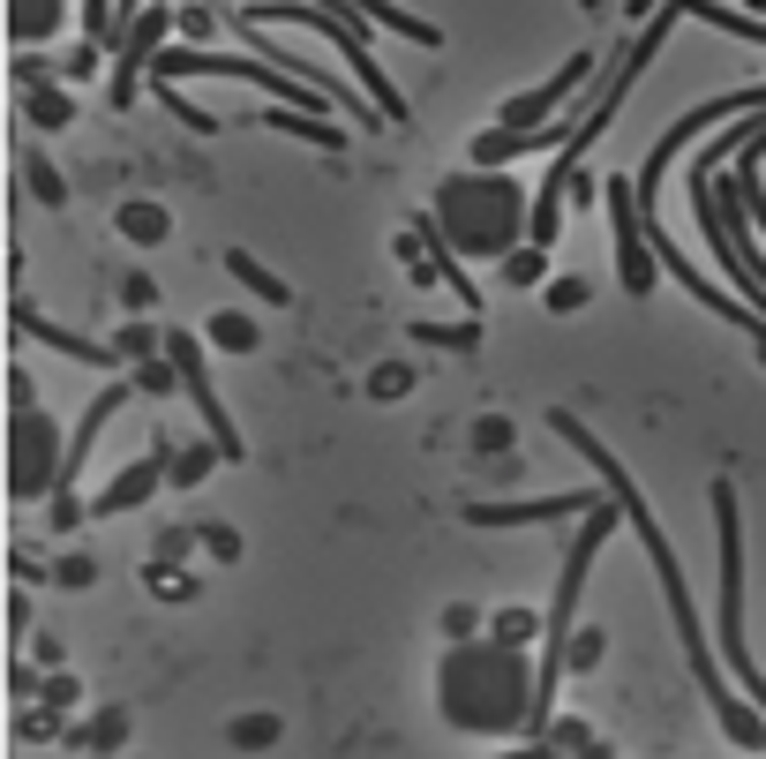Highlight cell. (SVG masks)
<instances>
[{
	"instance_id": "obj_21",
	"label": "cell",
	"mask_w": 766,
	"mask_h": 759,
	"mask_svg": "<svg viewBox=\"0 0 766 759\" xmlns=\"http://www.w3.org/2000/svg\"><path fill=\"white\" fill-rule=\"evenodd\" d=\"M23 188H31V196H39L45 212H61V204H68V173L53 166V159H45V151H23Z\"/></svg>"
},
{
	"instance_id": "obj_47",
	"label": "cell",
	"mask_w": 766,
	"mask_h": 759,
	"mask_svg": "<svg viewBox=\"0 0 766 759\" xmlns=\"http://www.w3.org/2000/svg\"><path fill=\"white\" fill-rule=\"evenodd\" d=\"M579 8H616V0H579Z\"/></svg>"
},
{
	"instance_id": "obj_11",
	"label": "cell",
	"mask_w": 766,
	"mask_h": 759,
	"mask_svg": "<svg viewBox=\"0 0 766 759\" xmlns=\"http://www.w3.org/2000/svg\"><path fill=\"white\" fill-rule=\"evenodd\" d=\"M8 316H15V332H23V338H39V346L68 354V361H84V369H128L121 354H113V338H84V332H68V324H45L39 301H15Z\"/></svg>"
},
{
	"instance_id": "obj_37",
	"label": "cell",
	"mask_w": 766,
	"mask_h": 759,
	"mask_svg": "<svg viewBox=\"0 0 766 759\" xmlns=\"http://www.w3.org/2000/svg\"><path fill=\"white\" fill-rule=\"evenodd\" d=\"M473 632H489V617H481L473 601H451V609H444V639H473Z\"/></svg>"
},
{
	"instance_id": "obj_15",
	"label": "cell",
	"mask_w": 766,
	"mask_h": 759,
	"mask_svg": "<svg viewBox=\"0 0 766 759\" xmlns=\"http://www.w3.org/2000/svg\"><path fill=\"white\" fill-rule=\"evenodd\" d=\"M204 346H218V354H263V324H255L249 308H211Z\"/></svg>"
},
{
	"instance_id": "obj_6",
	"label": "cell",
	"mask_w": 766,
	"mask_h": 759,
	"mask_svg": "<svg viewBox=\"0 0 766 759\" xmlns=\"http://www.w3.org/2000/svg\"><path fill=\"white\" fill-rule=\"evenodd\" d=\"M173 39V8L166 0H143L135 15L121 23V39H113V84H106V98L113 106H135V90H143V76H151V61H158V45Z\"/></svg>"
},
{
	"instance_id": "obj_34",
	"label": "cell",
	"mask_w": 766,
	"mask_h": 759,
	"mask_svg": "<svg viewBox=\"0 0 766 759\" xmlns=\"http://www.w3.org/2000/svg\"><path fill=\"white\" fill-rule=\"evenodd\" d=\"M143 587L158 594V601H188V594H196V579H188L180 564H158V556H151V564H143Z\"/></svg>"
},
{
	"instance_id": "obj_27",
	"label": "cell",
	"mask_w": 766,
	"mask_h": 759,
	"mask_svg": "<svg viewBox=\"0 0 766 759\" xmlns=\"http://www.w3.org/2000/svg\"><path fill=\"white\" fill-rule=\"evenodd\" d=\"M68 745H84V752H121V745H128V715H121V707H106V715H90L84 729L68 737Z\"/></svg>"
},
{
	"instance_id": "obj_40",
	"label": "cell",
	"mask_w": 766,
	"mask_h": 759,
	"mask_svg": "<svg viewBox=\"0 0 766 759\" xmlns=\"http://www.w3.org/2000/svg\"><path fill=\"white\" fill-rule=\"evenodd\" d=\"M188 549H196V534H188V527H166V534L151 542V556H158V564H188Z\"/></svg>"
},
{
	"instance_id": "obj_19",
	"label": "cell",
	"mask_w": 766,
	"mask_h": 759,
	"mask_svg": "<svg viewBox=\"0 0 766 759\" xmlns=\"http://www.w3.org/2000/svg\"><path fill=\"white\" fill-rule=\"evenodd\" d=\"M218 459H226V452H218L211 436H204V444H173V459H166V481H173V489H204V481L218 474Z\"/></svg>"
},
{
	"instance_id": "obj_1",
	"label": "cell",
	"mask_w": 766,
	"mask_h": 759,
	"mask_svg": "<svg viewBox=\"0 0 766 759\" xmlns=\"http://www.w3.org/2000/svg\"><path fill=\"white\" fill-rule=\"evenodd\" d=\"M549 429L579 452V459L601 474V489L624 505V527L638 534V549H646V564H654V579H661V601H669V625H677L683 639V662H691V676H699V692H707V707H714V722H722L729 737L744 745V752H766V715L759 707H744L736 692H729V676H722V654H714V639H707V617H699V601H691V579H683V564H677V549H669V534H661V519L646 511V497L632 489V474L616 466V452L601 444L594 429L579 422L571 406H549Z\"/></svg>"
},
{
	"instance_id": "obj_13",
	"label": "cell",
	"mask_w": 766,
	"mask_h": 759,
	"mask_svg": "<svg viewBox=\"0 0 766 759\" xmlns=\"http://www.w3.org/2000/svg\"><path fill=\"white\" fill-rule=\"evenodd\" d=\"M0 8H8V39L23 45V53H39L68 23V0H0Z\"/></svg>"
},
{
	"instance_id": "obj_31",
	"label": "cell",
	"mask_w": 766,
	"mask_h": 759,
	"mask_svg": "<svg viewBox=\"0 0 766 759\" xmlns=\"http://www.w3.org/2000/svg\"><path fill=\"white\" fill-rule=\"evenodd\" d=\"M151 90L166 98V113H173L180 128H196V135H218V128H226V121H211V113H204V106H196V98H188L180 84H151Z\"/></svg>"
},
{
	"instance_id": "obj_8",
	"label": "cell",
	"mask_w": 766,
	"mask_h": 759,
	"mask_svg": "<svg viewBox=\"0 0 766 759\" xmlns=\"http://www.w3.org/2000/svg\"><path fill=\"white\" fill-rule=\"evenodd\" d=\"M601 61H609V53L579 45V53H571L563 68H549V76H541L534 90H518V98L504 106V121H496V128H549L556 113H563V98H571V90H587V84L601 76Z\"/></svg>"
},
{
	"instance_id": "obj_44",
	"label": "cell",
	"mask_w": 766,
	"mask_h": 759,
	"mask_svg": "<svg viewBox=\"0 0 766 759\" xmlns=\"http://www.w3.org/2000/svg\"><path fill=\"white\" fill-rule=\"evenodd\" d=\"M8 572H15L23 587H39V579H53V564H39V556H8Z\"/></svg>"
},
{
	"instance_id": "obj_42",
	"label": "cell",
	"mask_w": 766,
	"mask_h": 759,
	"mask_svg": "<svg viewBox=\"0 0 766 759\" xmlns=\"http://www.w3.org/2000/svg\"><path fill=\"white\" fill-rule=\"evenodd\" d=\"M121 301L135 308V316H151V308H158V286H151L143 271H128V279H121Z\"/></svg>"
},
{
	"instance_id": "obj_23",
	"label": "cell",
	"mask_w": 766,
	"mask_h": 759,
	"mask_svg": "<svg viewBox=\"0 0 766 759\" xmlns=\"http://www.w3.org/2000/svg\"><path fill=\"white\" fill-rule=\"evenodd\" d=\"M729 181H736V204L752 212V226L766 234V181H759V151H736V166H729Z\"/></svg>"
},
{
	"instance_id": "obj_9",
	"label": "cell",
	"mask_w": 766,
	"mask_h": 759,
	"mask_svg": "<svg viewBox=\"0 0 766 759\" xmlns=\"http://www.w3.org/2000/svg\"><path fill=\"white\" fill-rule=\"evenodd\" d=\"M609 489H556V497H467V527H556V519H587Z\"/></svg>"
},
{
	"instance_id": "obj_4",
	"label": "cell",
	"mask_w": 766,
	"mask_h": 759,
	"mask_svg": "<svg viewBox=\"0 0 766 759\" xmlns=\"http://www.w3.org/2000/svg\"><path fill=\"white\" fill-rule=\"evenodd\" d=\"M61 459H68V436L61 422L39 406L31 369L8 377V436H0V474H8V497L15 505H45L61 489Z\"/></svg>"
},
{
	"instance_id": "obj_36",
	"label": "cell",
	"mask_w": 766,
	"mask_h": 759,
	"mask_svg": "<svg viewBox=\"0 0 766 759\" xmlns=\"http://www.w3.org/2000/svg\"><path fill=\"white\" fill-rule=\"evenodd\" d=\"M489 632H504V639H526V647H541V617H534V601H526V609H496V617H489Z\"/></svg>"
},
{
	"instance_id": "obj_32",
	"label": "cell",
	"mask_w": 766,
	"mask_h": 759,
	"mask_svg": "<svg viewBox=\"0 0 766 759\" xmlns=\"http://www.w3.org/2000/svg\"><path fill=\"white\" fill-rule=\"evenodd\" d=\"M158 346H166V332H158L151 316H135V324H128V332L113 338V354H121V361H151Z\"/></svg>"
},
{
	"instance_id": "obj_46",
	"label": "cell",
	"mask_w": 766,
	"mask_h": 759,
	"mask_svg": "<svg viewBox=\"0 0 766 759\" xmlns=\"http://www.w3.org/2000/svg\"><path fill=\"white\" fill-rule=\"evenodd\" d=\"M135 8H143V0H113V39H121V23L135 15Z\"/></svg>"
},
{
	"instance_id": "obj_35",
	"label": "cell",
	"mask_w": 766,
	"mask_h": 759,
	"mask_svg": "<svg viewBox=\"0 0 766 759\" xmlns=\"http://www.w3.org/2000/svg\"><path fill=\"white\" fill-rule=\"evenodd\" d=\"M173 31H180V45H211L218 39V8H173Z\"/></svg>"
},
{
	"instance_id": "obj_33",
	"label": "cell",
	"mask_w": 766,
	"mask_h": 759,
	"mask_svg": "<svg viewBox=\"0 0 766 759\" xmlns=\"http://www.w3.org/2000/svg\"><path fill=\"white\" fill-rule=\"evenodd\" d=\"M414 383H422V369H414V361H383L376 377H369V399H383V406H391V399H406Z\"/></svg>"
},
{
	"instance_id": "obj_38",
	"label": "cell",
	"mask_w": 766,
	"mask_h": 759,
	"mask_svg": "<svg viewBox=\"0 0 766 759\" xmlns=\"http://www.w3.org/2000/svg\"><path fill=\"white\" fill-rule=\"evenodd\" d=\"M98 579V556H53V587H90Z\"/></svg>"
},
{
	"instance_id": "obj_2",
	"label": "cell",
	"mask_w": 766,
	"mask_h": 759,
	"mask_svg": "<svg viewBox=\"0 0 766 759\" xmlns=\"http://www.w3.org/2000/svg\"><path fill=\"white\" fill-rule=\"evenodd\" d=\"M436 715L459 737H518L534 715V647L504 632L444 639L436 662Z\"/></svg>"
},
{
	"instance_id": "obj_30",
	"label": "cell",
	"mask_w": 766,
	"mask_h": 759,
	"mask_svg": "<svg viewBox=\"0 0 766 759\" xmlns=\"http://www.w3.org/2000/svg\"><path fill=\"white\" fill-rule=\"evenodd\" d=\"M84 519H90V505L76 497V481H61V489L45 497V527H53V534H76Z\"/></svg>"
},
{
	"instance_id": "obj_14",
	"label": "cell",
	"mask_w": 766,
	"mask_h": 759,
	"mask_svg": "<svg viewBox=\"0 0 766 759\" xmlns=\"http://www.w3.org/2000/svg\"><path fill=\"white\" fill-rule=\"evenodd\" d=\"M113 234L135 241V249H166L173 241V212L166 204H151V196H128L121 212H113Z\"/></svg>"
},
{
	"instance_id": "obj_7",
	"label": "cell",
	"mask_w": 766,
	"mask_h": 759,
	"mask_svg": "<svg viewBox=\"0 0 766 759\" xmlns=\"http://www.w3.org/2000/svg\"><path fill=\"white\" fill-rule=\"evenodd\" d=\"M601 196H609V218H616V286L632 301H646L654 294V249H646V218H638V181L616 173V181H601Z\"/></svg>"
},
{
	"instance_id": "obj_25",
	"label": "cell",
	"mask_w": 766,
	"mask_h": 759,
	"mask_svg": "<svg viewBox=\"0 0 766 759\" xmlns=\"http://www.w3.org/2000/svg\"><path fill=\"white\" fill-rule=\"evenodd\" d=\"M496 263H504V286H518V294H526V286H549V249H534V241H518V249L496 256Z\"/></svg>"
},
{
	"instance_id": "obj_20",
	"label": "cell",
	"mask_w": 766,
	"mask_h": 759,
	"mask_svg": "<svg viewBox=\"0 0 766 759\" xmlns=\"http://www.w3.org/2000/svg\"><path fill=\"white\" fill-rule=\"evenodd\" d=\"M541 308H549V316H579V308H594V279H587V271H549Z\"/></svg>"
},
{
	"instance_id": "obj_29",
	"label": "cell",
	"mask_w": 766,
	"mask_h": 759,
	"mask_svg": "<svg viewBox=\"0 0 766 759\" xmlns=\"http://www.w3.org/2000/svg\"><path fill=\"white\" fill-rule=\"evenodd\" d=\"M135 391H143V399H173V391H180V369H173V354L166 346H158V354H151V361H135Z\"/></svg>"
},
{
	"instance_id": "obj_26",
	"label": "cell",
	"mask_w": 766,
	"mask_h": 759,
	"mask_svg": "<svg viewBox=\"0 0 766 759\" xmlns=\"http://www.w3.org/2000/svg\"><path fill=\"white\" fill-rule=\"evenodd\" d=\"M278 737H286V722H278V715H241V722H226V745H233V752H271Z\"/></svg>"
},
{
	"instance_id": "obj_17",
	"label": "cell",
	"mask_w": 766,
	"mask_h": 759,
	"mask_svg": "<svg viewBox=\"0 0 766 759\" xmlns=\"http://www.w3.org/2000/svg\"><path fill=\"white\" fill-rule=\"evenodd\" d=\"M526 752H609V745L594 737V722H587V715H549V722H541V737H534Z\"/></svg>"
},
{
	"instance_id": "obj_28",
	"label": "cell",
	"mask_w": 766,
	"mask_h": 759,
	"mask_svg": "<svg viewBox=\"0 0 766 759\" xmlns=\"http://www.w3.org/2000/svg\"><path fill=\"white\" fill-rule=\"evenodd\" d=\"M511 444H518V429H511L504 414H481V422L467 429V452H473V459H504Z\"/></svg>"
},
{
	"instance_id": "obj_16",
	"label": "cell",
	"mask_w": 766,
	"mask_h": 759,
	"mask_svg": "<svg viewBox=\"0 0 766 759\" xmlns=\"http://www.w3.org/2000/svg\"><path fill=\"white\" fill-rule=\"evenodd\" d=\"M406 338H414V346H436V354H481V316H459V324H428V316H414V324H406Z\"/></svg>"
},
{
	"instance_id": "obj_43",
	"label": "cell",
	"mask_w": 766,
	"mask_h": 759,
	"mask_svg": "<svg viewBox=\"0 0 766 759\" xmlns=\"http://www.w3.org/2000/svg\"><path fill=\"white\" fill-rule=\"evenodd\" d=\"M39 692H45V707H53V715H61V707H76V676H68V670H53Z\"/></svg>"
},
{
	"instance_id": "obj_39",
	"label": "cell",
	"mask_w": 766,
	"mask_h": 759,
	"mask_svg": "<svg viewBox=\"0 0 766 759\" xmlns=\"http://www.w3.org/2000/svg\"><path fill=\"white\" fill-rule=\"evenodd\" d=\"M196 542H204V556H218V564L241 556V534H233V527H196Z\"/></svg>"
},
{
	"instance_id": "obj_3",
	"label": "cell",
	"mask_w": 766,
	"mask_h": 759,
	"mask_svg": "<svg viewBox=\"0 0 766 759\" xmlns=\"http://www.w3.org/2000/svg\"><path fill=\"white\" fill-rule=\"evenodd\" d=\"M428 218H436V241L459 256H511L518 241H526V218H534V204H526V181L511 166H459L436 181V204H428Z\"/></svg>"
},
{
	"instance_id": "obj_18",
	"label": "cell",
	"mask_w": 766,
	"mask_h": 759,
	"mask_svg": "<svg viewBox=\"0 0 766 759\" xmlns=\"http://www.w3.org/2000/svg\"><path fill=\"white\" fill-rule=\"evenodd\" d=\"M218 256H226V271H233V279H241V286H249L263 308H286V301H294V294H286V279H278L271 263H255L249 249H218Z\"/></svg>"
},
{
	"instance_id": "obj_48",
	"label": "cell",
	"mask_w": 766,
	"mask_h": 759,
	"mask_svg": "<svg viewBox=\"0 0 766 759\" xmlns=\"http://www.w3.org/2000/svg\"><path fill=\"white\" fill-rule=\"evenodd\" d=\"M744 8H766V0H744Z\"/></svg>"
},
{
	"instance_id": "obj_22",
	"label": "cell",
	"mask_w": 766,
	"mask_h": 759,
	"mask_svg": "<svg viewBox=\"0 0 766 759\" xmlns=\"http://www.w3.org/2000/svg\"><path fill=\"white\" fill-rule=\"evenodd\" d=\"M23 113H31V128H68L76 121V98L61 84H31L23 90Z\"/></svg>"
},
{
	"instance_id": "obj_5",
	"label": "cell",
	"mask_w": 766,
	"mask_h": 759,
	"mask_svg": "<svg viewBox=\"0 0 766 759\" xmlns=\"http://www.w3.org/2000/svg\"><path fill=\"white\" fill-rule=\"evenodd\" d=\"M707 505H714V542H722V556H714V594H722L714 654L736 670V684L759 700V715H766V670H752V647H744V511H736V481H714Z\"/></svg>"
},
{
	"instance_id": "obj_45",
	"label": "cell",
	"mask_w": 766,
	"mask_h": 759,
	"mask_svg": "<svg viewBox=\"0 0 766 759\" xmlns=\"http://www.w3.org/2000/svg\"><path fill=\"white\" fill-rule=\"evenodd\" d=\"M646 8H669V0H624V15H632V23H646Z\"/></svg>"
},
{
	"instance_id": "obj_24",
	"label": "cell",
	"mask_w": 766,
	"mask_h": 759,
	"mask_svg": "<svg viewBox=\"0 0 766 759\" xmlns=\"http://www.w3.org/2000/svg\"><path fill=\"white\" fill-rule=\"evenodd\" d=\"M601 654H609V632H601V625H571V639H563V676L601 670Z\"/></svg>"
},
{
	"instance_id": "obj_12",
	"label": "cell",
	"mask_w": 766,
	"mask_h": 759,
	"mask_svg": "<svg viewBox=\"0 0 766 759\" xmlns=\"http://www.w3.org/2000/svg\"><path fill=\"white\" fill-rule=\"evenodd\" d=\"M255 128H278V135H300V143H316V151H331V159L346 151V128L331 121V113H300V106H263V113H255Z\"/></svg>"
},
{
	"instance_id": "obj_41",
	"label": "cell",
	"mask_w": 766,
	"mask_h": 759,
	"mask_svg": "<svg viewBox=\"0 0 766 759\" xmlns=\"http://www.w3.org/2000/svg\"><path fill=\"white\" fill-rule=\"evenodd\" d=\"M84 76H98V39H84L68 61H61V84H84Z\"/></svg>"
},
{
	"instance_id": "obj_10",
	"label": "cell",
	"mask_w": 766,
	"mask_h": 759,
	"mask_svg": "<svg viewBox=\"0 0 766 759\" xmlns=\"http://www.w3.org/2000/svg\"><path fill=\"white\" fill-rule=\"evenodd\" d=\"M166 459H173V436H158V444H151L143 459H135V466H121V474H113V481H106V489L90 497V519H121V511L151 505V497L166 489Z\"/></svg>"
}]
</instances>
